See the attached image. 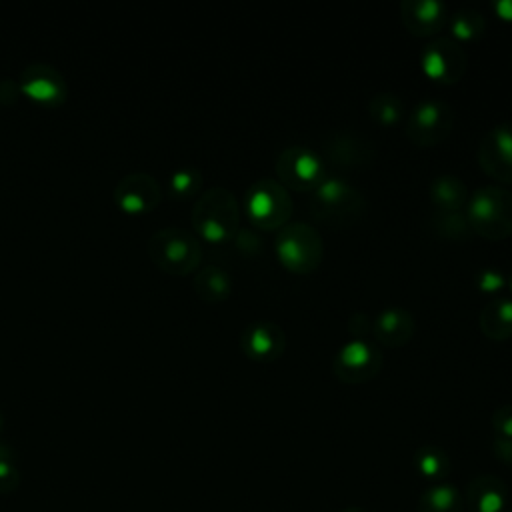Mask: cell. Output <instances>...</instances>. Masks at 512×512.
Masks as SVG:
<instances>
[{"mask_svg": "<svg viewBox=\"0 0 512 512\" xmlns=\"http://www.w3.org/2000/svg\"><path fill=\"white\" fill-rule=\"evenodd\" d=\"M422 72L440 84L458 82L468 66V56L464 48L448 36H438L428 42L420 54Z\"/></svg>", "mask_w": 512, "mask_h": 512, "instance_id": "10", "label": "cell"}, {"mask_svg": "<svg viewBox=\"0 0 512 512\" xmlns=\"http://www.w3.org/2000/svg\"><path fill=\"white\" fill-rule=\"evenodd\" d=\"M244 208L254 226L280 230L292 216V196L276 178H258L246 190Z\"/></svg>", "mask_w": 512, "mask_h": 512, "instance_id": "6", "label": "cell"}, {"mask_svg": "<svg viewBox=\"0 0 512 512\" xmlns=\"http://www.w3.org/2000/svg\"><path fill=\"white\" fill-rule=\"evenodd\" d=\"M376 150L372 142L352 130H336L324 140V162L342 168H360L374 160Z\"/></svg>", "mask_w": 512, "mask_h": 512, "instance_id": "14", "label": "cell"}, {"mask_svg": "<svg viewBox=\"0 0 512 512\" xmlns=\"http://www.w3.org/2000/svg\"><path fill=\"white\" fill-rule=\"evenodd\" d=\"M146 250L152 258V262L170 274H188L194 272L202 258V248L198 238L178 226H164L156 230Z\"/></svg>", "mask_w": 512, "mask_h": 512, "instance_id": "5", "label": "cell"}, {"mask_svg": "<svg viewBox=\"0 0 512 512\" xmlns=\"http://www.w3.org/2000/svg\"><path fill=\"white\" fill-rule=\"evenodd\" d=\"M418 512H464V500L454 486L436 484L422 492Z\"/></svg>", "mask_w": 512, "mask_h": 512, "instance_id": "23", "label": "cell"}, {"mask_svg": "<svg viewBox=\"0 0 512 512\" xmlns=\"http://www.w3.org/2000/svg\"><path fill=\"white\" fill-rule=\"evenodd\" d=\"M370 118L382 126H392L404 116L402 98L394 92H378L368 102Z\"/></svg>", "mask_w": 512, "mask_h": 512, "instance_id": "25", "label": "cell"}, {"mask_svg": "<svg viewBox=\"0 0 512 512\" xmlns=\"http://www.w3.org/2000/svg\"><path fill=\"white\" fill-rule=\"evenodd\" d=\"M448 26L456 42H470L484 34L486 18L476 8H460L448 16Z\"/></svg>", "mask_w": 512, "mask_h": 512, "instance_id": "24", "label": "cell"}, {"mask_svg": "<svg viewBox=\"0 0 512 512\" xmlns=\"http://www.w3.org/2000/svg\"><path fill=\"white\" fill-rule=\"evenodd\" d=\"M0 426H2V414H0Z\"/></svg>", "mask_w": 512, "mask_h": 512, "instance_id": "37", "label": "cell"}, {"mask_svg": "<svg viewBox=\"0 0 512 512\" xmlns=\"http://www.w3.org/2000/svg\"><path fill=\"white\" fill-rule=\"evenodd\" d=\"M382 368V352L366 338L346 340L332 358V372L346 384H364Z\"/></svg>", "mask_w": 512, "mask_h": 512, "instance_id": "9", "label": "cell"}, {"mask_svg": "<svg viewBox=\"0 0 512 512\" xmlns=\"http://www.w3.org/2000/svg\"><path fill=\"white\" fill-rule=\"evenodd\" d=\"M430 228L448 240H468L472 234L468 216L464 210H432L428 218Z\"/></svg>", "mask_w": 512, "mask_h": 512, "instance_id": "22", "label": "cell"}, {"mask_svg": "<svg viewBox=\"0 0 512 512\" xmlns=\"http://www.w3.org/2000/svg\"><path fill=\"white\" fill-rule=\"evenodd\" d=\"M112 198L118 208L128 214H142L150 212L158 206L162 198L160 184L154 176L146 172H132L118 180Z\"/></svg>", "mask_w": 512, "mask_h": 512, "instance_id": "12", "label": "cell"}, {"mask_svg": "<svg viewBox=\"0 0 512 512\" xmlns=\"http://www.w3.org/2000/svg\"><path fill=\"white\" fill-rule=\"evenodd\" d=\"M190 220L198 236L208 242L220 244L232 240L240 230L238 200L230 190L214 186L196 198Z\"/></svg>", "mask_w": 512, "mask_h": 512, "instance_id": "2", "label": "cell"}, {"mask_svg": "<svg viewBox=\"0 0 512 512\" xmlns=\"http://www.w3.org/2000/svg\"><path fill=\"white\" fill-rule=\"evenodd\" d=\"M492 10L496 12L498 18L512 22V0H496L492 4Z\"/></svg>", "mask_w": 512, "mask_h": 512, "instance_id": "34", "label": "cell"}, {"mask_svg": "<svg viewBox=\"0 0 512 512\" xmlns=\"http://www.w3.org/2000/svg\"><path fill=\"white\" fill-rule=\"evenodd\" d=\"M366 210L364 194L338 176H326L310 196L312 216L332 228L352 226Z\"/></svg>", "mask_w": 512, "mask_h": 512, "instance_id": "1", "label": "cell"}, {"mask_svg": "<svg viewBox=\"0 0 512 512\" xmlns=\"http://www.w3.org/2000/svg\"><path fill=\"white\" fill-rule=\"evenodd\" d=\"M234 240H236L238 248H240L242 252H246V254H254V252H258V250H260V238H258L252 230L240 228V230L236 232Z\"/></svg>", "mask_w": 512, "mask_h": 512, "instance_id": "32", "label": "cell"}, {"mask_svg": "<svg viewBox=\"0 0 512 512\" xmlns=\"http://www.w3.org/2000/svg\"><path fill=\"white\" fill-rule=\"evenodd\" d=\"M194 290L206 302H222L232 292V278L222 266L208 264L194 274Z\"/></svg>", "mask_w": 512, "mask_h": 512, "instance_id": "21", "label": "cell"}, {"mask_svg": "<svg viewBox=\"0 0 512 512\" xmlns=\"http://www.w3.org/2000/svg\"><path fill=\"white\" fill-rule=\"evenodd\" d=\"M430 200L436 210H462L468 202V186L456 174H438L428 188Z\"/></svg>", "mask_w": 512, "mask_h": 512, "instance_id": "19", "label": "cell"}, {"mask_svg": "<svg viewBox=\"0 0 512 512\" xmlns=\"http://www.w3.org/2000/svg\"><path fill=\"white\" fill-rule=\"evenodd\" d=\"M20 90L40 104H56L66 94V84L62 74L50 64H28L18 78Z\"/></svg>", "mask_w": 512, "mask_h": 512, "instance_id": "15", "label": "cell"}, {"mask_svg": "<svg viewBox=\"0 0 512 512\" xmlns=\"http://www.w3.org/2000/svg\"><path fill=\"white\" fill-rule=\"evenodd\" d=\"M508 286H510V290H512V272H510V276H508Z\"/></svg>", "mask_w": 512, "mask_h": 512, "instance_id": "36", "label": "cell"}, {"mask_svg": "<svg viewBox=\"0 0 512 512\" xmlns=\"http://www.w3.org/2000/svg\"><path fill=\"white\" fill-rule=\"evenodd\" d=\"M492 430L494 436L512 438V402L502 404L492 412Z\"/></svg>", "mask_w": 512, "mask_h": 512, "instance_id": "30", "label": "cell"}, {"mask_svg": "<svg viewBox=\"0 0 512 512\" xmlns=\"http://www.w3.org/2000/svg\"><path fill=\"white\" fill-rule=\"evenodd\" d=\"M18 486V468L12 450L0 442V492H12Z\"/></svg>", "mask_w": 512, "mask_h": 512, "instance_id": "28", "label": "cell"}, {"mask_svg": "<svg viewBox=\"0 0 512 512\" xmlns=\"http://www.w3.org/2000/svg\"><path fill=\"white\" fill-rule=\"evenodd\" d=\"M240 348L256 362H272L284 354L286 332L272 320H254L242 330Z\"/></svg>", "mask_w": 512, "mask_h": 512, "instance_id": "13", "label": "cell"}, {"mask_svg": "<svg viewBox=\"0 0 512 512\" xmlns=\"http://www.w3.org/2000/svg\"><path fill=\"white\" fill-rule=\"evenodd\" d=\"M274 248L282 266L296 274L314 272L324 256L320 232L306 222L284 224L276 234Z\"/></svg>", "mask_w": 512, "mask_h": 512, "instance_id": "4", "label": "cell"}, {"mask_svg": "<svg viewBox=\"0 0 512 512\" xmlns=\"http://www.w3.org/2000/svg\"><path fill=\"white\" fill-rule=\"evenodd\" d=\"M414 330H416V320H414L412 312L402 306L382 308L376 314L374 326H372L376 340L380 344L392 346V348L408 344L414 336Z\"/></svg>", "mask_w": 512, "mask_h": 512, "instance_id": "17", "label": "cell"}, {"mask_svg": "<svg viewBox=\"0 0 512 512\" xmlns=\"http://www.w3.org/2000/svg\"><path fill=\"white\" fill-rule=\"evenodd\" d=\"M342 512H366V510H362V508H358V506H348V508H344Z\"/></svg>", "mask_w": 512, "mask_h": 512, "instance_id": "35", "label": "cell"}, {"mask_svg": "<svg viewBox=\"0 0 512 512\" xmlns=\"http://www.w3.org/2000/svg\"><path fill=\"white\" fill-rule=\"evenodd\" d=\"M474 282H476V286H478L482 292H498V290L508 282V278H506V274H504L500 268H496V266H484V268H480V270L476 272Z\"/></svg>", "mask_w": 512, "mask_h": 512, "instance_id": "29", "label": "cell"}, {"mask_svg": "<svg viewBox=\"0 0 512 512\" xmlns=\"http://www.w3.org/2000/svg\"><path fill=\"white\" fill-rule=\"evenodd\" d=\"M476 156L486 174L512 182V122H500L486 130L478 142Z\"/></svg>", "mask_w": 512, "mask_h": 512, "instance_id": "11", "label": "cell"}, {"mask_svg": "<svg viewBox=\"0 0 512 512\" xmlns=\"http://www.w3.org/2000/svg\"><path fill=\"white\" fill-rule=\"evenodd\" d=\"M494 454L504 460L506 464H512V438H502V436H494L492 442Z\"/></svg>", "mask_w": 512, "mask_h": 512, "instance_id": "33", "label": "cell"}, {"mask_svg": "<svg viewBox=\"0 0 512 512\" xmlns=\"http://www.w3.org/2000/svg\"><path fill=\"white\" fill-rule=\"evenodd\" d=\"M480 330L492 340H506L512 336V298L498 296L490 300L480 312Z\"/></svg>", "mask_w": 512, "mask_h": 512, "instance_id": "20", "label": "cell"}, {"mask_svg": "<svg viewBox=\"0 0 512 512\" xmlns=\"http://www.w3.org/2000/svg\"><path fill=\"white\" fill-rule=\"evenodd\" d=\"M400 16L412 34L430 36L444 28L450 12L440 0H402Z\"/></svg>", "mask_w": 512, "mask_h": 512, "instance_id": "16", "label": "cell"}, {"mask_svg": "<svg viewBox=\"0 0 512 512\" xmlns=\"http://www.w3.org/2000/svg\"><path fill=\"white\" fill-rule=\"evenodd\" d=\"M416 468L426 478H442L450 470V458L438 446H422L414 456Z\"/></svg>", "mask_w": 512, "mask_h": 512, "instance_id": "26", "label": "cell"}, {"mask_svg": "<svg viewBox=\"0 0 512 512\" xmlns=\"http://www.w3.org/2000/svg\"><path fill=\"white\" fill-rule=\"evenodd\" d=\"M202 186V172L196 166H180L170 174V190L178 198L192 196Z\"/></svg>", "mask_w": 512, "mask_h": 512, "instance_id": "27", "label": "cell"}, {"mask_svg": "<svg viewBox=\"0 0 512 512\" xmlns=\"http://www.w3.org/2000/svg\"><path fill=\"white\" fill-rule=\"evenodd\" d=\"M276 180L284 188L292 190H314L326 178V162L322 154L304 146L292 144L286 146L274 164Z\"/></svg>", "mask_w": 512, "mask_h": 512, "instance_id": "7", "label": "cell"}, {"mask_svg": "<svg viewBox=\"0 0 512 512\" xmlns=\"http://www.w3.org/2000/svg\"><path fill=\"white\" fill-rule=\"evenodd\" d=\"M472 512H502L506 504V484L490 474L476 476L468 486Z\"/></svg>", "mask_w": 512, "mask_h": 512, "instance_id": "18", "label": "cell"}, {"mask_svg": "<svg viewBox=\"0 0 512 512\" xmlns=\"http://www.w3.org/2000/svg\"><path fill=\"white\" fill-rule=\"evenodd\" d=\"M372 326L374 318H370L366 312H354L346 322L350 338H366L372 332Z\"/></svg>", "mask_w": 512, "mask_h": 512, "instance_id": "31", "label": "cell"}, {"mask_svg": "<svg viewBox=\"0 0 512 512\" xmlns=\"http://www.w3.org/2000/svg\"><path fill=\"white\" fill-rule=\"evenodd\" d=\"M464 212L472 232L486 240H502L512 234V192L504 186L476 188L468 196Z\"/></svg>", "mask_w": 512, "mask_h": 512, "instance_id": "3", "label": "cell"}, {"mask_svg": "<svg viewBox=\"0 0 512 512\" xmlns=\"http://www.w3.org/2000/svg\"><path fill=\"white\" fill-rule=\"evenodd\" d=\"M454 110L440 98L420 100L408 114L406 134L418 146L440 144L454 126Z\"/></svg>", "mask_w": 512, "mask_h": 512, "instance_id": "8", "label": "cell"}]
</instances>
